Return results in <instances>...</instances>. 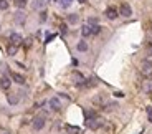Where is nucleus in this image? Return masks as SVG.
Segmentation results:
<instances>
[{
	"label": "nucleus",
	"instance_id": "f257e3e1",
	"mask_svg": "<svg viewBox=\"0 0 152 134\" xmlns=\"http://www.w3.org/2000/svg\"><path fill=\"white\" fill-rule=\"evenodd\" d=\"M84 121H86V127H89L93 131H96V129L104 126V119L103 118H98V116H94L91 119H84Z\"/></svg>",
	"mask_w": 152,
	"mask_h": 134
},
{
	"label": "nucleus",
	"instance_id": "f03ea898",
	"mask_svg": "<svg viewBox=\"0 0 152 134\" xmlns=\"http://www.w3.org/2000/svg\"><path fill=\"white\" fill-rule=\"evenodd\" d=\"M45 122H46V116L45 114H40V116H36V118H33L32 126H33L35 131H41V129L45 127Z\"/></svg>",
	"mask_w": 152,
	"mask_h": 134
},
{
	"label": "nucleus",
	"instance_id": "7ed1b4c3",
	"mask_svg": "<svg viewBox=\"0 0 152 134\" xmlns=\"http://www.w3.org/2000/svg\"><path fill=\"white\" fill-rule=\"evenodd\" d=\"M13 22H15L17 25H23L26 22V14L23 10H17V12L13 14Z\"/></svg>",
	"mask_w": 152,
	"mask_h": 134
},
{
	"label": "nucleus",
	"instance_id": "20e7f679",
	"mask_svg": "<svg viewBox=\"0 0 152 134\" xmlns=\"http://www.w3.org/2000/svg\"><path fill=\"white\" fill-rule=\"evenodd\" d=\"M119 14L122 15V17H126V18H129V17L132 15L131 5H129V3H126V2H122V3H121V8H119Z\"/></svg>",
	"mask_w": 152,
	"mask_h": 134
},
{
	"label": "nucleus",
	"instance_id": "39448f33",
	"mask_svg": "<svg viewBox=\"0 0 152 134\" xmlns=\"http://www.w3.org/2000/svg\"><path fill=\"white\" fill-rule=\"evenodd\" d=\"M71 80L74 81L78 86H84V81L86 80H84V76L79 73V71H73V73H71Z\"/></svg>",
	"mask_w": 152,
	"mask_h": 134
},
{
	"label": "nucleus",
	"instance_id": "423d86ee",
	"mask_svg": "<svg viewBox=\"0 0 152 134\" xmlns=\"http://www.w3.org/2000/svg\"><path fill=\"white\" fill-rule=\"evenodd\" d=\"M141 73L144 74V76H152V63H149V61H144L142 65H141Z\"/></svg>",
	"mask_w": 152,
	"mask_h": 134
},
{
	"label": "nucleus",
	"instance_id": "0eeeda50",
	"mask_svg": "<svg viewBox=\"0 0 152 134\" xmlns=\"http://www.w3.org/2000/svg\"><path fill=\"white\" fill-rule=\"evenodd\" d=\"M118 15H119V12L114 7H109L107 10H106V17H107L109 20H116V18H118Z\"/></svg>",
	"mask_w": 152,
	"mask_h": 134
},
{
	"label": "nucleus",
	"instance_id": "6e6552de",
	"mask_svg": "<svg viewBox=\"0 0 152 134\" xmlns=\"http://www.w3.org/2000/svg\"><path fill=\"white\" fill-rule=\"evenodd\" d=\"M32 8L33 10H40V12H41V10L45 8V0H33L32 2Z\"/></svg>",
	"mask_w": 152,
	"mask_h": 134
},
{
	"label": "nucleus",
	"instance_id": "1a4fd4ad",
	"mask_svg": "<svg viewBox=\"0 0 152 134\" xmlns=\"http://www.w3.org/2000/svg\"><path fill=\"white\" fill-rule=\"evenodd\" d=\"M22 41H23L22 35H18V33H12L10 35V43H12V45H17V47H18Z\"/></svg>",
	"mask_w": 152,
	"mask_h": 134
},
{
	"label": "nucleus",
	"instance_id": "9d476101",
	"mask_svg": "<svg viewBox=\"0 0 152 134\" xmlns=\"http://www.w3.org/2000/svg\"><path fill=\"white\" fill-rule=\"evenodd\" d=\"M10 85H12V81H10L8 76H2V78H0V88H2V89H8Z\"/></svg>",
	"mask_w": 152,
	"mask_h": 134
},
{
	"label": "nucleus",
	"instance_id": "9b49d317",
	"mask_svg": "<svg viewBox=\"0 0 152 134\" xmlns=\"http://www.w3.org/2000/svg\"><path fill=\"white\" fill-rule=\"evenodd\" d=\"M10 76H12V80L15 81V83H18V85H25V76H23V74L10 73Z\"/></svg>",
	"mask_w": 152,
	"mask_h": 134
},
{
	"label": "nucleus",
	"instance_id": "f8f14e48",
	"mask_svg": "<svg viewBox=\"0 0 152 134\" xmlns=\"http://www.w3.org/2000/svg\"><path fill=\"white\" fill-rule=\"evenodd\" d=\"M50 106H51L53 111H59V109H61V103H59L58 98H51V99H50Z\"/></svg>",
	"mask_w": 152,
	"mask_h": 134
},
{
	"label": "nucleus",
	"instance_id": "ddd939ff",
	"mask_svg": "<svg viewBox=\"0 0 152 134\" xmlns=\"http://www.w3.org/2000/svg\"><path fill=\"white\" fill-rule=\"evenodd\" d=\"M7 99H8V104L15 106V104H18L20 98H18V96H17L15 93H10V94H7Z\"/></svg>",
	"mask_w": 152,
	"mask_h": 134
},
{
	"label": "nucleus",
	"instance_id": "4468645a",
	"mask_svg": "<svg viewBox=\"0 0 152 134\" xmlns=\"http://www.w3.org/2000/svg\"><path fill=\"white\" fill-rule=\"evenodd\" d=\"M93 103H94V104H101V106H104V108H106V98L103 96V94H99V96H94V98H93Z\"/></svg>",
	"mask_w": 152,
	"mask_h": 134
},
{
	"label": "nucleus",
	"instance_id": "2eb2a0df",
	"mask_svg": "<svg viewBox=\"0 0 152 134\" xmlns=\"http://www.w3.org/2000/svg\"><path fill=\"white\" fill-rule=\"evenodd\" d=\"M66 131L70 134H83V131L79 129V127H76V126H66Z\"/></svg>",
	"mask_w": 152,
	"mask_h": 134
},
{
	"label": "nucleus",
	"instance_id": "dca6fc26",
	"mask_svg": "<svg viewBox=\"0 0 152 134\" xmlns=\"http://www.w3.org/2000/svg\"><path fill=\"white\" fill-rule=\"evenodd\" d=\"M81 35H83V37H89V35H91V27H89V25H83V27H81Z\"/></svg>",
	"mask_w": 152,
	"mask_h": 134
},
{
	"label": "nucleus",
	"instance_id": "f3484780",
	"mask_svg": "<svg viewBox=\"0 0 152 134\" xmlns=\"http://www.w3.org/2000/svg\"><path fill=\"white\" fill-rule=\"evenodd\" d=\"M76 50H78V51H86V50H88V43H86L84 40H81L78 45H76Z\"/></svg>",
	"mask_w": 152,
	"mask_h": 134
},
{
	"label": "nucleus",
	"instance_id": "a211bd4d",
	"mask_svg": "<svg viewBox=\"0 0 152 134\" xmlns=\"http://www.w3.org/2000/svg\"><path fill=\"white\" fill-rule=\"evenodd\" d=\"M144 91L145 93H152V80H147V81H144Z\"/></svg>",
	"mask_w": 152,
	"mask_h": 134
},
{
	"label": "nucleus",
	"instance_id": "6ab92c4d",
	"mask_svg": "<svg viewBox=\"0 0 152 134\" xmlns=\"http://www.w3.org/2000/svg\"><path fill=\"white\" fill-rule=\"evenodd\" d=\"M17 51H18V47H17V45H10V47L7 48V53L10 55V56H13Z\"/></svg>",
	"mask_w": 152,
	"mask_h": 134
},
{
	"label": "nucleus",
	"instance_id": "aec40b11",
	"mask_svg": "<svg viewBox=\"0 0 152 134\" xmlns=\"http://www.w3.org/2000/svg\"><path fill=\"white\" fill-rule=\"evenodd\" d=\"M68 23H78V15L76 14H71V15H68Z\"/></svg>",
	"mask_w": 152,
	"mask_h": 134
},
{
	"label": "nucleus",
	"instance_id": "412c9836",
	"mask_svg": "<svg viewBox=\"0 0 152 134\" xmlns=\"http://www.w3.org/2000/svg\"><path fill=\"white\" fill-rule=\"evenodd\" d=\"M94 116H96L94 111H91V109H84V118L86 119H91V118H94Z\"/></svg>",
	"mask_w": 152,
	"mask_h": 134
},
{
	"label": "nucleus",
	"instance_id": "4be33fe9",
	"mask_svg": "<svg viewBox=\"0 0 152 134\" xmlns=\"http://www.w3.org/2000/svg\"><path fill=\"white\" fill-rule=\"evenodd\" d=\"M15 5H17V8H18V10H22V8L26 5V0H15Z\"/></svg>",
	"mask_w": 152,
	"mask_h": 134
},
{
	"label": "nucleus",
	"instance_id": "5701e85b",
	"mask_svg": "<svg viewBox=\"0 0 152 134\" xmlns=\"http://www.w3.org/2000/svg\"><path fill=\"white\" fill-rule=\"evenodd\" d=\"M99 32H101V27L99 25H93L91 27V35H98Z\"/></svg>",
	"mask_w": 152,
	"mask_h": 134
},
{
	"label": "nucleus",
	"instance_id": "b1692460",
	"mask_svg": "<svg viewBox=\"0 0 152 134\" xmlns=\"http://www.w3.org/2000/svg\"><path fill=\"white\" fill-rule=\"evenodd\" d=\"M71 2L73 0H59V3H61V7L63 8H68L70 5H71Z\"/></svg>",
	"mask_w": 152,
	"mask_h": 134
},
{
	"label": "nucleus",
	"instance_id": "393cba45",
	"mask_svg": "<svg viewBox=\"0 0 152 134\" xmlns=\"http://www.w3.org/2000/svg\"><path fill=\"white\" fill-rule=\"evenodd\" d=\"M46 18H48L46 10H41V12H40V22H46Z\"/></svg>",
	"mask_w": 152,
	"mask_h": 134
},
{
	"label": "nucleus",
	"instance_id": "a878e982",
	"mask_svg": "<svg viewBox=\"0 0 152 134\" xmlns=\"http://www.w3.org/2000/svg\"><path fill=\"white\" fill-rule=\"evenodd\" d=\"M88 23H89V27L98 25V18H96V17H89V18H88Z\"/></svg>",
	"mask_w": 152,
	"mask_h": 134
},
{
	"label": "nucleus",
	"instance_id": "bb28decb",
	"mask_svg": "<svg viewBox=\"0 0 152 134\" xmlns=\"http://www.w3.org/2000/svg\"><path fill=\"white\" fill-rule=\"evenodd\" d=\"M8 8V2L7 0H0V10H7Z\"/></svg>",
	"mask_w": 152,
	"mask_h": 134
},
{
	"label": "nucleus",
	"instance_id": "cd10ccee",
	"mask_svg": "<svg viewBox=\"0 0 152 134\" xmlns=\"http://www.w3.org/2000/svg\"><path fill=\"white\" fill-rule=\"evenodd\" d=\"M144 61H149V63H152V53H151V51H149V55L145 56V60H144Z\"/></svg>",
	"mask_w": 152,
	"mask_h": 134
},
{
	"label": "nucleus",
	"instance_id": "c85d7f7f",
	"mask_svg": "<svg viewBox=\"0 0 152 134\" xmlns=\"http://www.w3.org/2000/svg\"><path fill=\"white\" fill-rule=\"evenodd\" d=\"M147 114H149V121L152 122V108H147Z\"/></svg>",
	"mask_w": 152,
	"mask_h": 134
},
{
	"label": "nucleus",
	"instance_id": "c756f323",
	"mask_svg": "<svg viewBox=\"0 0 152 134\" xmlns=\"http://www.w3.org/2000/svg\"><path fill=\"white\" fill-rule=\"evenodd\" d=\"M53 38H55V35H48V37H46V40H45V43H50Z\"/></svg>",
	"mask_w": 152,
	"mask_h": 134
},
{
	"label": "nucleus",
	"instance_id": "7c9ffc66",
	"mask_svg": "<svg viewBox=\"0 0 152 134\" xmlns=\"http://www.w3.org/2000/svg\"><path fill=\"white\" fill-rule=\"evenodd\" d=\"M59 28H61V33H66V32H68V27H66L65 23H63V25H61Z\"/></svg>",
	"mask_w": 152,
	"mask_h": 134
},
{
	"label": "nucleus",
	"instance_id": "2f4dec72",
	"mask_svg": "<svg viewBox=\"0 0 152 134\" xmlns=\"http://www.w3.org/2000/svg\"><path fill=\"white\" fill-rule=\"evenodd\" d=\"M114 96H118V98H124V93H122V91H116Z\"/></svg>",
	"mask_w": 152,
	"mask_h": 134
},
{
	"label": "nucleus",
	"instance_id": "473e14b6",
	"mask_svg": "<svg viewBox=\"0 0 152 134\" xmlns=\"http://www.w3.org/2000/svg\"><path fill=\"white\" fill-rule=\"evenodd\" d=\"M147 37H149V40H151V45H152V30L149 32V33H147Z\"/></svg>",
	"mask_w": 152,
	"mask_h": 134
},
{
	"label": "nucleus",
	"instance_id": "72a5a7b5",
	"mask_svg": "<svg viewBox=\"0 0 152 134\" xmlns=\"http://www.w3.org/2000/svg\"><path fill=\"white\" fill-rule=\"evenodd\" d=\"M79 3H86V0H78Z\"/></svg>",
	"mask_w": 152,
	"mask_h": 134
},
{
	"label": "nucleus",
	"instance_id": "f704fd0d",
	"mask_svg": "<svg viewBox=\"0 0 152 134\" xmlns=\"http://www.w3.org/2000/svg\"><path fill=\"white\" fill-rule=\"evenodd\" d=\"M149 51H151V53H152V45H151V48H149Z\"/></svg>",
	"mask_w": 152,
	"mask_h": 134
},
{
	"label": "nucleus",
	"instance_id": "c9c22d12",
	"mask_svg": "<svg viewBox=\"0 0 152 134\" xmlns=\"http://www.w3.org/2000/svg\"><path fill=\"white\" fill-rule=\"evenodd\" d=\"M151 27H152V20H151Z\"/></svg>",
	"mask_w": 152,
	"mask_h": 134
},
{
	"label": "nucleus",
	"instance_id": "e433bc0d",
	"mask_svg": "<svg viewBox=\"0 0 152 134\" xmlns=\"http://www.w3.org/2000/svg\"><path fill=\"white\" fill-rule=\"evenodd\" d=\"M50 2H55V0H50Z\"/></svg>",
	"mask_w": 152,
	"mask_h": 134
}]
</instances>
